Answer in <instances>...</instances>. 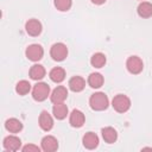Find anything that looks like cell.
Wrapping results in <instances>:
<instances>
[{
    "label": "cell",
    "instance_id": "cell-1",
    "mask_svg": "<svg viewBox=\"0 0 152 152\" xmlns=\"http://www.w3.org/2000/svg\"><path fill=\"white\" fill-rule=\"evenodd\" d=\"M89 104H90V108L94 109V110H104V109L108 108L109 100H108V97L104 93L97 91V93H94L90 96Z\"/></svg>",
    "mask_w": 152,
    "mask_h": 152
},
{
    "label": "cell",
    "instance_id": "cell-2",
    "mask_svg": "<svg viewBox=\"0 0 152 152\" xmlns=\"http://www.w3.org/2000/svg\"><path fill=\"white\" fill-rule=\"evenodd\" d=\"M112 107L118 113H125L131 107V100L128 96H126L124 94H118L112 100Z\"/></svg>",
    "mask_w": 152,
    "mask_h": 152
},
{
    "label": "cell",
    "instance_id": "cell-3",
    "mask_svg": "<svg viewBox=\"0 0 152 152\" xmlns=\"http://www.w3.org/2000/svg\"><path fill=\"white\" fill-rule=\"evenodd\" d=\"M50 95V87L44 83V82H38L37 84H34L33 89H32V97L33 100L42 102L44 100L48 99V96Z\"/></svg>",
    "mask_w": 152,
    "mask_h": 152
},
{
    "label": "cell",
    "instance_id": "cell-4",
    "mask_svg": "<svg viewBox=\"0 0 152 152\" xmlns=\"http://www.w3.org/2000/svg\"><path fill=\"white\" fill-rule=\"evenodd\" d=\"M50 56L53 61L62 62L68 56V48L63 43H55L50 49Z\"/></svg>",
    "mask_w": 152,
    "mask_h": 152
},
{
    "label": "cell",
    "instance_id": "cell-5",
    "mask_svg": "<svg viewBox=\"0 0 152 152\" xmlns=\"http://www.w3.org/2000/svg\"><path fill=\"white\" fill-rule=\"evenodd\" d=\"M126 68H127V70L131 74L138 75V74H140L142 71L144 63H142V61H141L140 57H138V56H131L126 61Z\"/></svg>",
    "mask_w": 152,
    "mask_h": 152
},
{
    "label": "cell",
    "instance_id": "cell-6",
    "mask_svg": "<svg viewBox=\"0 0 152 152\" xmlns=\"http://www.w3.org/2000/svg\"><path fill=\"white\" fill-rule=\"evenodd\" d=\"M25 55L26 57L32 61V62H38L43 58L44 56V50L43 48L39 45V44H31L26 48V51H25Z\"/></svg>",
    "mask_w": 152,
    "mask_h": 152
},
{
    "label": "cell",
    "instance_id": "cell-7",
    "mask_svg": "<svg viewBox=\"0 0 152 152\" xmlns=\"http://www.w3.org/2000/svg\"><path fill=\"white\" fill-rule=\"evenodd\" d=\"M68 97V89L64 87V86H58L56 87L51 95H50V100L52 103H61V102H64Z\"/></svg>",
    "mask_w": 152,
    "mask_h": 152
},
{
    "label": "cell",
    "instance_id": "cell-8",
    "mask_svg": "<svg viewBox=\"0 0 152 152\" xmlns=\"http://www.w3.org/2000/svg\"><path fill=\"white\" fill-rule=\"evenodd\" d=\"M4 148L8 152H14V151H18L21 146V140L15 137V135H8L4 139Z\"/></svg>",
    "mask_w": 152,
    "mask_h": 152
},
{
    "label": "cell",
    "instance_id": "cell-9",
    "mask_svg": "<svg viewBox=\"0 0 152 152\" xmlns=\"http://www.w3.org/2000/svg\"><path fill=\"white\" fill-rule=\"evenodd\" d=\"M42 150L45 152H55L58 148V141L53 135H45L42 141Z\"/></svg>",
    "mask_w": 152,
    "mask_h": 152
},
{
    "label": "cell",
    "instance_id": "cell-10",
    "mask_svg": "<svg viewBox=\"0 0 152 152\" xmlns=\"http://www.w3.org/2000/svg\"><path fill=\"white\" fill-rule=\"evenodd\" d=\"M25 30H26V32H27L28 36L37 37L42 32V24L37 19H30L25 24Z\"/></svg>",
    "mask_w": 152,
    "mask_h": 152
},
{
    "label": "cell",
    "instance_id": "cell-11",
    "mask_svg": "<svg viewBox=\"0 0 152 152\" xmlns=\"http://www.w3.org/2000/svg\"><path fill=\"white\" fill-rule=\"evenodd\" d=\"M38 124H39V127L45 131V132H49L52 127H53V119L52 116L49 114V112L46 110H43L39 115V119H38Z\"/></svg>",
    "mask_w": 152,
    "mask_h": 152
},
{
    "label": "cell",
    "instance_id": "cell-12",
    "mask_svg": "<svg viewBox=\"0 0 152 152\" xmlns=\"http://www.w3.org/2000/svg\"><path fill=\"white\" fill-rule=\"evenodd\" d=\"M86 121V118H84V114L78 110V109H74L70 114V118H69V122L72 127H76V128H80L83 126Z\"/></svg>",
    "mask_w": 152,
    "mask_h": 152
},
{
    "label": "cell",
    "instance_id": "cell-13",
    "mask_svg": "<svg viewBox=\"0 0 152 152\" xmlns=\"http://www.w3.org/2000/svg\"><path fill=\"white\" fill-rule=\"evenodd\" d=\"M82 142H83V146L88 150H94L95 147H97L99 145V137L94 133V132H88L83 135V139H82Z\"/></svg>",
    "mask_w": 152,
    "mask_h": 152
},
{
    "label": "cell",
    "instance_id": "cell-14",
    "mask_svg": "<svg viewBox=\"0 0 152 152\" xmlns=\"http://www.w3.org/2000/svg\"><path fill=\"white\" fill-rule=\"evenodd\" d=\"M70 90H72L74 93H80L86 87V81L83 77L81 76H74L69 80V83H68Z\"/></svg>",
    "mask_w": 152,
    "mask_h": 152
},
{
    "label": "cell",
    "instance_id": "cell-15",
    "mask_svg": "<svg viewBox=\"0 0 152 152\" xmlns=\"http://www.w3.org/2000/svg\"><path fill=\"white\" fill-rule=\"evenodd\" d=\"M52 114L57 120H63L66 118L68 115V107L66 104H64V102L61 103H53L52 107Z\"/></svg>",
    "mask_w": 152,
    "mask_h": 152
},
{
    "label": "cell",
    "instance_id": "cell-16",
    "mask_svg": "<svg viewBox=\"0 0 152 152\" xmlns=\"http://www.w3.org/2000/svg\"><path fill=\"white\" fill-rule=\"evenodd\" d=\"M5 128L10 132V133H18L23 129V124L20 120L15 119V118H11L7 119L5 122Z\"/></svg>",
    "mask_w": 152,
    "mask_h": 152
},
{
    "label": "cell",
    "instance_id": "cell-17",
    "mask_svg": "<svg viewBox=\"0 0 152 152\" xmlns=\"http://www.w3.org/2000/svg\"><path fill=\"white\" fill-rule=\"evenodd\" d=\"M45 74H46V71H45L44 66L40 65V64H34V65H32L31 69H30V71H28L30 77H31L32 80H34V81H39V80L44 78Z\"/></svg>",
    "mask_w": 152,
    "mask_h": 152
},
{
    "label": "cell",
    "instance_id": "cell-18",
    "mask_svg": "<svg viewBox=\"0 0 152 152\" xmlns=\"http://www.w3.org/2000/svg\"><path fill=\"white\" fill-rule=\"evenodd\" d=\"M138 15L141 18H150L152 17V4L148 1H142L139 4L137 8Z\"/></svg>",
    "mask_w": 152,
    "mask_h": 152
},
{
    "label": "cell",
    "instance_id": "cell-19",
    "mask_svg": "<svg viewBox=\"0 0 152 152\" xmlns=\"http://www.w3.org/2000/svg\"><path fill=\"white\" fill-rule=\"evenodd\" d=\"M49 76H50V80H51L52 82H55V83H61V82H63L64 78H65V70H64L63 68H61V66H56V68L51 69Z\"/></svg>",
    "mask_w": 152,
    "mask_h": 152
},
{
    "label": "cell",
    "instance_id": "cell-20",
    "mask_svg": "<svg viewBox=\"0 0 152 152\" xmlns=\"http://www.w3.org/2000/svg\"><path fill=\"white\" fill-rule=\"evenodd\" d=\"M101 133H102L103 140L108 144H113L118 139V133L113 127H104L101 129Z\"/></svg>",
    "mask_w": 152,
    "mask_h": 152
},
{
    "label": "cell",
    "instance_id": "cell-21",
    "mask_svg": "<svg viewBox=\"0 0 152 152\" xmlns=\"http://www.w3.org/2000/svg\"><path fill=\"white\" fill-rule=\"evenodd\" d=\"M103 81H104V80H103V76H102L100 72H93V74H90L89 77H88V84H89L91 88H95V89L102 87Z\"/></svg>",
    "mask_w": 152,
    "mask_h": 152
},
{
    "label": "cell",
    "instance_id": "cell-22",
    "mask_svg": "<svg viewBox=\"0 0 152 152\" xmlns=\"http://www.w3.org/2000/svg\"><path fill=\"white\" fill-rule=\"evenodd\" d=\"M106 62H107L106 56H104L102 52H96V53H94V55L90 57V64H91L94 68H97V69L104 66Z\"/></svg>",
    "mask_w": 152,
    "mask_h": 152
},
{
    "label": "cell",
    "instance_id": "cell-23",
    "mask_svg": "<svg viewBox=\"0 0 152 152\" xmlns=\"http://www.w3.org/2000/svg\"><path fill=\"white\" fill-rule=\"evenodd\" d=\"M30 90H31V84H30V82L26 81V80L19 81V82L17 83V86H15V91H17L19 95H21V96L28 94Z\"/></svg>",
    "mask_w": 152,
    "mask_h": 152
},
{
    "label": "cell",
    "instance_id": "cell-24",
    "mask_svg": "<svg viewBox=\"0 0 152 152\" xmlns=\"http://www.w3.org/2000/svg\"><path fill=\"white\" fill-rule=\"evenodd\" d=\"M53 5L58 11L66 12L70 10L72 2H71V0H53Z\"/></svg>",
    "mask_w": 152,
    "mask_h": 152
},
{
    "label": "cell",
    "instance_id": "cell-25",
    "mask_svg": "<svg viewBox=\"0 0 152 152\" xmlns=\"http://www.w3.org/2000/svg\"><path fill=\"white\" fill-rule=\"evenodd\" d=\"M21 150H23V152H39L40 151V148L38 146L32 145V144H28V145L24 146Z\"/></svg>",
    "mask_w": 152,
    "mask_h": 152
},
{
    "label": "cell",
    "instance_id": "cell-26",
    "mask_svg": "<svg viewBox=\"0 0 152 152\" xmlns=\"http://www.w3.org/2000/svg\"><path fill=\"white\" fill-rule=\"evenodd\" d=\"M91 2H93L94 5H102V4L106 2V0H91Z\"/></svg>",
    "mask_w": 152,
    "mask_h": 152
}]
</instances>
